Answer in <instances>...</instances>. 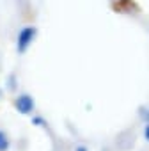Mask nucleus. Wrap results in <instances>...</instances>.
I'll use <instances>...</instances> for the list:
<instances>
[{
	"mask_svg": "<svg viewBox=\"0 0 149 151\" xmlns=\"http://www.w3.org/2000/svg\"><path fill=\"white\" fill-rule=\"evenodd\" d=\"M36 34H37V29L29 25V27H23L20 32H18V37H16V50L18 53H25L29 50V46L34 43L36 39Z\"/></svg>",
	"mask_w": 149,
	"mask_h": 151,
	"instance_id": "f257e3e1",
	"label": "nucleus"
},
{
	"mask_svg": "<svg viewBox=\"0 0 149 151\" xmlns=\"http://www.w3.org/2000/svg\"><path fill=\"white\" fill-rule=\"evenodd\" d=\"M14 107H16V110H18L20 114L29 116V114L34 112L36 101H34V98H32L30 94H20V96L14 100Z\"/></svg>",
	"mask_w": 149,
	"mask_h": 151,
	"instance_id": "f03ea898",
	"label": "nucleus"
},
{
	"mask_svg": "<svg viewBox=\"0 0 149 151\" xmlns=\"http://www.w3.org/2000/svg\"><path fill=\"white\" fill-rule=\"evenodd\" d=\"M112 7L115 9V13H137L138 11V6L133 0H115Z\"/></svg>",
	"mask_w": 149,
	"mask_h": 151,
	"instance_id": "7ed1b4c3",
	"label": "nucleus"
},
{
	"mask_svg": "<svg viewBox=\"0 0 149 151\" xmlns=\"http://www.w3.org/2000/svg\"><path fill=\"white\" fill-rule=\"evenodd\" d=\"M9 146H11V140L7 137V133L4 130H0V151H7Z\"/></svg>",
	"mask_w": 149,
	"mask_h": 151,
	"instance_id": "20e7f679",
	"label": "nucleus"
},
{
	"mask_svg": "<svg viewBox=\"0 0 149 151\" xmlns=\"http://www.w3.org/2000/svg\"><path fill=\"white\" fill-rule=\"evenodd\" d=\"M32 124H36V126H43V124H46V123H44V119H43L41 116H34V117H32Z\"/></svg>",
	"mask_w": 149,
	"mask_h": 151,
	"instance_id": "39448f33",
	"label": "nucleus"
},
{
	"mask_svg": "<svg viewBox=\"0 0 149 151\" xmlns=\"http://www.w3.org/2000/svg\"><path fill=\"white\" fill-rule=\"evenodd\" d=\"M144 139L149 142V123L145 124V128H144Z\"/></svg>",
	"mask_w": 149,
	"mask_h": 151,
	"instance_id": "423d86ee",
	"label": "nucleus"
},
{
	"mask_svg": "<svg viewBox=\"0 0 149 151\" xmlns=\"http://www.w3.org/2000/svg\"><path fill=\"white\" fill-rule=\"evenodd\" d=\"M74 151H89V149H87V147H85V146H78V147H77V149H74Z\"/></svg>",
	"mask_w": 149,
	"mask_h": 151,
	"instance_id": "0eeeda50",
	"label": "nucleus"
},
{
	"mask_svg": "<svg viewBox=\"0 0 149 151\" xmlns=\"http://www.w3.org/2000/svg\"><path fill=\"white\" fill-rule=\"evenodd\" d=\"M145 110H149V109H145ZM144 117L147 119V123H149V112H144Z\"/></svg>",
	"mask_w": 149,
	"mask_h": 151,
	"instance_id": "6e6552de",
	"label": "nucleus"
}]
</instances>
